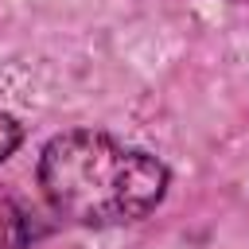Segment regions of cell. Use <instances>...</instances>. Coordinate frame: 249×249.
Segmentation results:
<instances>
[{
    "label": "cell",
    "mask_w": 249,
    "mask_h": 249,
    "mask_svg": "<svg viewBox=\"0 0 249 249\" xmlns=\"http://www.w3.org/2000/svg\"><path fill=\"white\" fill-rule=\"evenodd\" d=\"M39 187L47 202L78 226H124L160 206L167 167L144 148L74 128L43 148Z\"/></svg>",
    "instance_id": "6da1fadb"
},
{
    "label": "cell",
    "mask_w": 249,
    "mask_h": 249,
    "mask_svg": "<svg viewBox=\"0 0 249 249\" xmlns=\"http://www.w3.org/2000/svg\"><path fill=\"white\" fill-rule=\"evenodd\" d=\"M27 241V214L19 210L16 198L0 191V249H16Z\"/></svg>",
    "instance_id": "7a4b0ae2"
},
{
    "label": "cell",
    "mask_w": 249,
    "mask_h": 249,
    "mask_svg": "<svg viewBox=\"0 0 249 249\" xmlns=\"http://www.w3.org/2000/svg\"><path fill=\"white\" fill-rule=\"evenodd\" d=\"M19 140H23V128L16 124V117H8V113H0V163L19 148Z\"/></svg>",
    "instance_id": "3957f363"
}]
</instances>
